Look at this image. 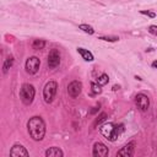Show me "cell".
<instances>
[{"label": "cell", "mask_w": 157, "mask_h": 157, "mask_svg": "<svg viewBox=\"0 0 157 157\" xmlns=\"http://www.w3.org/2000/svg\"><path fill=\"white\" fill-rule=\"evenodd\" d=\"M36 90L31 84H24L20 89V98L24 102V104L30 106L35 99Z\"/></svg>", "instance_id": "obj_3"}, {"label": "cell", "mask_w": 157, "mask_h": 157, "mask_svg": "<svg viewBox=\"0 0 157 157\" xmlns=\"http://www.w3.org/2000/svg\"><path fill=\"white\" fill-rule=\"evenodd\" d=\"M98 39L106 41V42H117V41H119V37H117V36H101Z\"/></svg>", "instance_id": "obj_19"}, {"label": "cell", "mask_w": 157, "mask_h": 157, "mask_svg": "<svg viewBox=\"0 0 157 157\" xmlns=\"http://www.w3.org/2000/svg\"><path fill=\"white\" fill-rule=\"evenodd\" d=\"M109 154V150L108 147L106 146L102 142H96L93 145V150H92V155L95 157H106L108 156Z\"/></svg>", "instance_id": "obj_9"}, {"label": "cell", "mask_w": 157, "mask_h": 157, "mask_svg": "<svg viewBox=\"0 0 157 157\" xmlns=\"http://www.w3.org/2000/svg\"><path fill=\"white\" fill-rule=\"evenodd\" d=\"M108 81H109V77L107 74H102L101 76H98V78H97V84H98L99 86H104V85H107L108 84Z\"/></svg>", "instance_id": "obj_17"}, {"label": "cell", "mask_w": 157, "mask_h": 157, "mask_svg": "<svg viewBox=\"0 0 157 157\" xmlns=\"http://www.w3.org/2000/svg\"><path fill=\"white\" fill-rule=\"evenodd\" d=\"M57 90H58V84L55 81H49L45 84L44 89H43V99L45 103H52L55 95H57Z\"/></svg>", "instance_id": "obj_4"}, {"label": "cell", "mask_w": 157, "mask_h": 157, "mask_svg": "<svg viewBox=\"0 0 157 157\" xmlns=\"http://www.w3.org/2000/svg\"><path fill=\"white\" fill-rule=\"evenodd\" d=\"M91 89H92V92H93V93H101V91H102L97 82H91Z\"/></svg>", "instance_id": "obj_20"}, {"label": "cell", "mask_w": 157, "mask_h": 157, "mask_svg": "<svg viewBox=\"0 0 157 157\" xmlns=\"http://www.w3.org/2000/svg\"><path fill=\"white\" fill-rule=\"evenodd\" d=\"M106 119H107V114H106V113H101L98 117L96 118V120H95V123H93V127L96 128L97 125H101V124H102V123L106 120Z\"/></svg>", "instance_id": "obj_18"}, {"label": "cell", "mask_w": 157, "mask_h": 157, "mask_svg": "<svg viewBox=\"0 0 157 157\" xmlns=\"http://www.w3.org/2000/svg\"><path fill=\"white\" fill-rule=\"evenodd\" d=\"M152 68H155V69H157V60H155L154 63H152Z\"/></svg>", "instance_id": "obj_24"}, {"label": "cell", "mask_w": 157, "mask_h": 157, "mask_svg": "<svg viewBox=\"0 0 157 157\" xmlns=\"http://www.w3.org/2000/svg\"><path fill=\"white\" fill-rule=\"evenodd\" d=\"M149 32H150V33H152L154 36H157V26H155V25L150 26L149 27Z\"/></svg>", "instance_id": "obj_22"}, {"label": "cell", "mask_w": 157, "mask_h": 157, "mask_svg": "<svg viewBox=\"0 0 157 157\" xmlns=\"http://www.w3.org/2000/svg\"><path fill=\"white\" fill-rule=\"evenodd\" d=\"M134 147H135V142H134V141L128 142L123 149H120L117 152V155L122 156V157H131L133 154H134Z\"/></svg>", "instance_id": "obj_11"}, {"label": "cell", "mask_w": 157, "mask_h": 157, "mask_svg": "<svg viewBox=\"0 0 157 157\" xmlns=\"http://www.w3.org/2000/svg\"><path fill=\"white\" fill-rule=\"evenodd\" d=\"M81 91H82V84L77 80L70 82L68 86V93L71 98H76V97H78L81 93Z\"/></svg>", "instance_id": "obj_8"}, {"label": "cell", "mask_w": 157, "mask_h": 157, "mask_svg": "<svg viewBox=\"0 0 157 157\" xmlns=\"http://www.w3.org/2000/svg\"><path fill=\"white\" fill-rule=\"evenodd\" d=\"M60 65V54L58 49H52L48 54V66L49 69H55Z\"/></svg>", "instance_id": "obj_6"}, {"label": "cell", "mask_w": 157, "mask_h": 157, "mask_svg": "<svg viewBox=\"0 0 157 157\" xmlns=\"http://www.w3.org/2000/svg\"><path fill=\"white\" fill-rule=\"evenodd\" d=\"M45 47V42L43 39H35L32 42V48L36 49V50H39V49H43Z\"/></svg>", "instance_id": "obj_15"}, {"label": "cell", "mask_w": 157, "mask_h": 157, "mask_svg": "<svg viewBox=\"0 0 157 157\" xmlns=\"http://www.w3.org/2000/svg\"><path fill=\"white\" fill-rule=\"evenodd\" d=\"M39 66H41V60L37 57H30L25 64L26 72L30 74V75H35V74L38 72Z\"/></svg>", "instance_id": "obj_5"}, {"label": "cell", "mask_w": 157, "mask_h": 157, "mask_svg": "<svg viewBox=\"0 0 157 157\" xmlns=\"http://www.w3.org/2000/svg\"><path fill=\"white\" fill-rule=\"evenodd\" d=\"M78 28L82 30V31H84L85 33H87V35H93V33H95L93 27L90 26V25H86V24H82V25H80V26H78Z\"/></svg>", "instance_id": "obj_16"}, {"label": "cell", "mask_w": 157, "mask_h": 157, "mask_svg": "<svg viewBox=\"0 0 157 157\" xmlns=\"http://www.w3.org/2000/svg\"><path fill=\"white\" fill-rule=\"evenodd\" d=\"M77 53L81 55L85 62H93V59H95L92 53L89 52V50L85 49V48H77Z\"/></svg>", "instance_id": "obj_13"}, {"label": "cell", "mask_w": 157, "mask_h": 157, "mask_svg": "<svg viewBox=\"0 0 157 157\" xmlns=\"http://www.w3.org/2000/svg\"><path fill=\"white\" fill-rule=\"evenodd\" d=\"M10 156H14V157H18V156H20V157H21V156L28 157L30 154H28V151H27L22 145L15 144V145L11 147V150H10Z\"/></svg>", "instance_id": "obj_10"}, {"label": "cell", "mask_w": 157, "mask_h": 157, "mask_svg": "<svg viewBox=\"0 0 157 157\" xmlns=\"http://www.w3.org/2000/svg\"><path fill=\"white\" fill-rule=\"evenodd\" d=\"M123 131V125H114L113 123H104L99 125V133L109 141H115Z\"/></svg>", "instance_id": "obj_2"}, {"label": "cell", "mask_w": 157, "mask_h": 157, "mask_svg": "<svg viewBox=\"0 0 157 157\" xmlns=\"http://www.w3.org/2000/svg\"><path fill=\"white\" fill-rule=\"evenodd\" d=\"M64 152L59 149V147H49V149L45 151V157H63Z\"/></svg>", "instance_id": "obj_12"}, {"label": "cell", "mask_w": 157, "mask_h": 157, "mask_svg": "<svg viewBox=\"0 0 157 157\" xmlns=\"http://www.w3.org/2000/svg\"><path fill=\"white\" fill-rule=\"evenodd\" d=\"M135 103L137 106V108H139L141 112H146L147 109L150 107V99L149 97L144 93H137L136 97H135Z\"/></svg>", "instance_id": "obj_7"}, {"label": "cell", "mask_w": 157, "mask_h": 157, "mask_svg": "<svg viewBox=\"0 0 157 157\" xmlns=\"http://www.w3.org/2000/svg\"><path fill=\"white\" fill-rule=\"evenodd\" d=\"M14 65V58L12 57H9L5 59V62H4V65H3V72L6 74L9 70H10V68Z\"/></svg>", "instance_id": "obj_14"}, {"label": "cell", "mask_w": 157, "mask_h": 157, "mask_svg": "<svg viewBox=\"0 0 157 157\" xmlns=\"http://www.w3.org/2000/svg\"><path fill=\"white\" fill-rule=\"evenodd\" d=\"M140 14H141V15H146V16H149V17H151V18L156 17V14H155V12H152V11H145V10H142V11H140Z\"/></svg>", "instance_id": "obj_21"}, {"label": "cell", "mask_w": 157, "mask_h": 157, "mask_svg": "<svg viewBox=\"0 0 157 157\" xmlns=\"http://www.w3.org/2000/svg\"><path fill=\"white\" fill-rule=\"evenodd\" d=\"M113 90H114V91H117V90H119V86H113Z\"/></svg>", "instance_id": "obj_25"}, {"label": "cell", "mask_w": 157, "mask_h": 157, "mask_svg": "<svg viewBox=\"0 0 157 157\" xmlns=\"http://www.w3.org/2000/svg\"><path fill=\"white\" fill-rule=\"evenodd\" d=\"M27 129H28L30 136L35 141L43 140L45 135V124L41 117H32L27 123Z\"/></svg>", "instance_id": "obj_1"}, {"label": "cell", "mask_w": 157, "mask_h": 157, "mask_svg": "<svg viewBox=\"0 0 157 157\" xmlns=\"http://www.w3.org/2000/svg\"><path fill=\"white\" fill-rule=\"evenodd\" d=\"M98 110H99V104H98V106H95V107H93V108H92V109H91V112H90V114H96L97 112H98Z\"/></svg>", "instance_id": "obj_23"}]
</instances>
